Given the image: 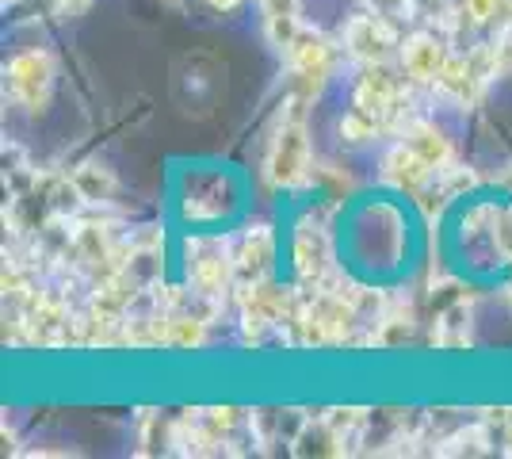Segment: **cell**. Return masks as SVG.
<instances>
[{
  "label": "cell",
  "instance_id": "obj_11",
  "mask_svg": "<svg viewBox=\"0 0 512 459\" xmlns=\"http://www.w3.org/2000/svg\"><path fill=\"white\" fill-rule=\"evenodd\" d=\"M302 23L299 16H268V39H272V46H279V50H287V46L299 39Z\"/></svg>",
  "mask_w": 512,
  "mask_h": 459
},
{
  "label": "cell",
  "instance_id": "obj_13",
  "mask_svg": "<svg viewBox=\"0 0 512 459\" xmlns=\"http://www.w3.org/2000/svg\"><path fill=\"white\" fill-rule=\"evenodd\" d=\"M272 261V238L268 234H256V238L245 241V253H241V264L245 268H264V264Z\"/></svg>",
  "mask_w": 512,
  "mask_h": 459
},
{
  "label": "cell",
  "instance_id": "obj_2",
  "mask_svg": "<svg viewBox=\"0 0 512 459\" xmlns=\"http://www.w3.org/2000/svg\"><path fill=\"white\" fill-rule=\"evenodd\" d=\"M50 85H54V62L43 50H23L8 62V92L23 108H43L50 100Z\"/></svg>",
  "mask_w": 512,
  "mask_h": 459
},
{
  "label": "cell",
  "instance_id": "obj_17",
  "mask_svg": "<svg viewBox=\"0 0 512 459\" xmlns=\"http://www.w3.org/2000/svg\"><path fill=\"white\" fill-rule=\"evenodd\" d=\"M505 444H509V456H512V414L505 417Z\"/></svg>",
  "mask_w": 512,
  "mask_h": 459
},
{
  "label": "cell",
  "instance_id": "obj_10",
  "mask_svg": "<svg viewBox=\"0 0 512 459\" xmlns=\"http://www.w3.org/2000/svg\"><path fill=\"white\" fill-rule=\"evenodd\" d=\"M375 131H379V119L360 108L348 111V115L341 119V134L348 138V142H367V138H375Z\"/></svg>",
  "mask_w": 512,
  "mask_h": 459
},
{
  "label": "cell",
  "instance_id": "obj_7",
  "mask_svg": "<svg viewBox=\"0 0 512 459\" xmlns=\"http://www.w3.org/2000/svg\"><path fill=\"white\" fill-rule=\"evenodd\" d=\"M383 169H386V180L390 184H398V188H421L428 180V173H432V165H428L421 153L413 150L409 142H402V146H394V150L386 153V161H383Z\"/></svg>",
  "mask_w": 512,
  "mask_h": 459
},
{
  "label": "cell",
  "instance_id": "obj_3",
  "mask_svg": "<svg viewBox=\"0 0 512 459\" xmlns=\"http://www.w3.org/2000/svg\"><path fill=\"white\" fill-rule=\"evenodd\" d=\"M287 54H291L295 73L314 88H318L321 81L329 77V69H333V46H329V39L318 35V31H299V39L287 46Z\"/></svg>",
  "mask_w": 512,
  "mask_h": 459
},
{
  "label": "cell",
  "instance_id": "obj_4",
  "mask_svg": "<svg viewBox=\"0 0 512 459\" xmlns=\"http://www.w3.org/2000/svg\"><path fill=\"white\" fill-rule=\"evenodd\" d=\"M344 43L363 62H383L386 54H390V46H394V35H390V27L383 20L360 16V20H352L344 27Z\"/></svg>",
  "mask_w": 512,
  "mask_h": 459
},
{
  "label": "cell",
  "instance_id": "obj_1",
  "mask_svg": "<svg viewBox=\"0 0 512 459\" xmlns=\"http://www.w3.org/2000/svg\"><path fill=\"white\" fill-rule=\"evenodd\" d=\"M306 169H310V142H306V127H302V104L295 100L276 134V146L268 157V176L279 188H295L306 176Z\"/></svg>",
  "mask_w": 512,
  "mask_h": 459
},
{
  "label": "cell",
  "instance_id": "obj_14",
  "mask_svg": "<svg viewBox=\"0 0 512 459\" xmlns=\"http://www.w3.org/2000/svg\"><path fill=\"white\" fill-rule=\"evenodd\" d=\"M505 4H509V0H463V20L490 23V20H497V12H501Z\"/></svg>",
  "mask_w": 512,
  "mask_h": 459
},
{
  "label": "cell",
  "instance_id": "obj_8",
  "mask_svg": "<svg viewBox=\"0 0 512 459\" xmlns=\"http://www.w3.org/2000/svg\"><path fill=\"white\" fill-rule=\"evenodd\" d=\"M409 146L425 157L432 169H444L451 161V142L444 131H436L432 123H417V127H409Z\"/></svg>",
  "mask_w": 512,
  "mask_h": 459
},
{
  "label": "cell",
  "instance_id": "obj_16",
  "mask_svg": "<svg viewBox=\"0 0 512 459\" xmlns=\"http://www.w3.org/2000/svg\"><path fill=\"white\" fill-rule=\"evenodd\" d=\"M264 16H299V0H264Z\"/></svg>",
  "mask_w": 512,
  "mask_h": 459
},
{
  "label": "cell",
  "instance_id": "obj_5",
  "mask_svg": "<svg viewBox=\"0 0 512 459\" xmlns=\"http://www.w3.org/2000/svg\"><path fill=\"white\" fill-rule=\"evenodd\" d=\"M394 104H398V81H394L383 66H375V62H371V69L363 73L360 88H356V108L379 119V115H386Z\"/></svg>",
  "mask_w": 512,
  "mask_h": 459
},
{
  "label": "cell",
  "instance_id": "obj_15",
  "mask_svg": "<svg viewBox=\"0 0 512 459\" xmlns=\"http://www.w3.org/2000/svg\"><path fill=\"white\" fill-rule=\"evenodd\" d=\"M493 77H505L512 73V39H501V43H493Z\"/></svg>",
  "mask_w": 512,
  "mask_h": 459
},
{
  "label": "cell",
  "instance_id": "obj_6",
  "mask_svg": "<svg viewBox=\"0 0 512 459\" xmlns=\"http://www.w3.org/2000/svg\"><path fill=\"white\" fill-rule=\"evenodd\" d=\"M444 62H448V54H444V46L436 43L432 35H413L406 46H402V66H406V73L413 77V81H436V73L444 69Z\"/></svg>",
  "mask_w": 512,
  "mask_h": 459
},
{
  "label": "cell",
  "instance_id": "obj_18",
  "mask_svg": "<svg viewBox=\"0 0 512 459\" xmlns=\"http://www.w3.org/2000/svg\"><path fill=\"white\" fill-rule=\"evenodd\" d=\"M214 8H222V12H226V8H237V4H241V0H211Z\"/></svg>",
  "mask_w": 512,
  "mask_h": 459
},
{
  "label": "cell",
  "instance_id": "obj_9",
  "mask_svg": "<svg viewBox=\"0 0 512 459\" xmlns=\"http://www.w3.org/2000/svg\"><path fill=\"white\" fill-rule=\"evenodd\" d=\"M329 261V245L321 234H310V230H302L299 238H295V264H299V272L306 280H314L321 276V268Z\"/></svg>",
  "mask_w": 512,
  "mask_h": 459
},
{
  "label": "cell",
  "instance_id": "obj_19",
  "mask_svg": "<svg viewBox=\"0 0 512 459\" xmlns=\"http://www.w3.org/2000/svg\"><path fill=\"white\" fill-rule=\"evenodd\" d=\"M509 4H512V0H509Z\"/></svg>",
  "mask_w": 512,
  "mask_h": 459
},
{
  "label": "cell",
  "instance_id": "obj_12",
  "mask_svg": "<svg viewBox=\"0 0 512 459\" xmlns=\"http://www.w3.org/2000/svg\"><path fill=\"white\" fill-rule=\"evenodd\" d=\"M165 341L169 345H199L203 341V322L199 318H172Z\"/></svg>",
  "mask_w": 512,
  "mask_h": 459
}]
</instances>
